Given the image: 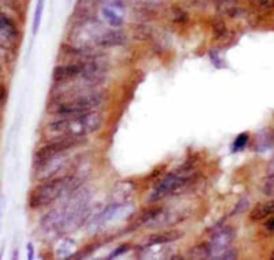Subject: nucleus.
Returning a JSON list of instances; mask_svg holds the SVG:
<instances>
[{
    "label": "nucleus",
    "instance_id": "obj_12",
    "mask_svg": "<svg viewBox=\"0 0 274 260\" xmlns=\"http://www.w3.org/2000/svg\"><path fill=\"white\" fill-rule=\"evenodd\" d=\"M248 142V134L247 133H243L240 134L239 137L235 140V151H239V149H243V148L246 147V144Z\"/></svg>",
    "mask_w": 274,
    "mask_h": 260
},
{
    "label": "nucleus",
    "instance_id": "obj_7",
    "mask_svg": "<svg viewBox=\"0 0 274 260\" xmlns=\"http://www.w3.org/2000/svg\"><path fill=\"white\" fill-rule=\"evenodd\" d=\"M271 214H274V200H270V201H266V203L256 204L254 210L251 211L250 218L252 221H260V219L269 217Z\"/></svg>",
    "mask_w": 274,
    "mask_h": 260
},
{
    "label": "nucleus",
    "instance_id": "obj_14",
    "mask_svg": "<svg viewBox=\"0 0 274 260\" xmlns=\"http://www.w3.org/2000/svg\"><path fill=\"white\" fill-rule=\"evenodd\" d=\"M28 252H29V259L32 260L34 257V249H33V244L32 242H29L28 244Z\"/></svg>",
    "mask_w": 274,
    "mask_h": 260
},
{
    "label": "nucleus",
    "instance_id": "obj_16",
    "mask_svg": "<svg viewBox=\"0 0 274 260\" xmlns=\"http://www.w3.org/2000/svg\"><path fill=\"white\" fill-rule=\"evenodd\" d=\"M252 2H254L255 5L262 6V5H265V3H266V2H267V0H252Z\"/></svg>",
    "mask_w": 274,
    "mask_h": 260
},
{
    "label": "nucleus",
    "instance_id": "obj_11",
    "mask_svg": "<svg viewBox=\"0 0 274 260\" xmlns=\"http://www.w3.org/2000/svg\"><path fill=\"white\" fill-rule=\"evenodd\" d=\"M178 237H180V234H174V236H171V234H154L147 241H148V245H155V244H165V242L174 241Z\"/></svg>",
    "mask_w": 274,
    "mask_h": 260
},
{
    "label": "nucleus",
    "instance_id": "obj_6",
    "mask_svg": "<svg viewBox=\"0 0 274 260\" xmlns=\"http://www.w3.org/2000/svg\"><path fill=\"white\" fill-rule=\"evenodd\" d=\"M232 240V234L231 232H227V230H221L219 233H217L215 236L213 237V240L211 242L208 244L207 249L208 253H225L227 251V245H229V242ZM221 255V256H222ZM219 256V257H221Z\"/></svg>",
    "mask_w": 274,
    "mask_h": 260
},
{
    "label": "nucleus",
    "instance_id": "obj_15",
    "mask_svg": "<svg viewBox=\"0 0 274 260\" xmlns=\"http://www.w3.org/2000/svg\"><path fill=\"white\" fill-rule=\"evenodd\" d=\"M266 229L270 230V232H274V218L273 219H270L269 222L266 223Z\"/></svg>",
    "mask_w": 274,
    "mask_h": 260
},
{
    "label": "nucleus",
    "instance_id": "obj_10",
    "mask_svg": "<svg viewBox=\"0 0 274 260\" xmlns=\"http://www.w3.org/2000/svg\"><path fill=\"white\" fill-rule=\"evenodd\" d=\"M0 34L9 38H13L15 36L14 25L11 24V21L2 13H0Z\"/></svg>",
    "mask_w": 274,
    "mask_h": 260
},
{
    "label": "nucleus",
    "instance_id": "obj_2",
    "mask_svg": "<svg viewBox=\"0 0 274 260\" xmlns=\"http://www.w3.org/2000/svg\"><path fill=\"white\" fill-rule=\"evenodd\" d=\"M102 101L103 96L99 92H86V90L82 92V90L71 89V92L61 93V96L52 100L48 110H51V113L54 114H63V115L89 113L98 109Z\"/></svg>",
    "mask_w": 274,
    "mask_h": 260
},
{
    "label": "nucleus",
    "instance_id": "obj_9",
    "mask_svg": "<svg viewBox=\"0 0 274 260\" xmlns=\"http://www.w3.org/2000/svg\"><path fill=\"white\" fill-rule=\"evenodd\" d=\"M44 7H45V0H37V3H36V9H34L33 24H32V33L33 34H37L38 28H40V25H41Z\"/></svg>",
    "mask_w": 274,
    "mask_h": 260
},
{
    "label": "nucleus",
    "instance_id": "obj_13",
    "mask_svg": "<svg viewBox=\"0 0 274 260\" xmlns=\"http://www.w3.org/2000/svg\"><path fill=\"white\" fill-rule=\"evenodd\" d=\"M129 249V246L128 245H122V246H119L118 249L117 251H114L111 255L109 256V259H113V257H117V256H119L122 252H126Z\"/></svg>",
    "mask_w": 274,
    "mask_h": 260
},
{
    "label": "nucleus",
    "instance_id": "obj_4",
    "mask_svg": "<svg viewBox=\"0 0 274 260\" xmlns=\"http://www.w3.org/2000/svg\"><path fill=\"white\" fill-rule=\"evenodd\" d=\"M81 138H74V137H58L55 138L52 142H48L45 147H43L41 149H38L34 155V166L40 165L43 162L51 159V158H55V156H59L62 153H65L66 151L74 148L76 145H80Z\"/></svg>",
    "mask_w": 274,
    "mask_h": 260
},
{
    "label": "nucleus",
    "instance_id": "obj_1",
    "mask_svg": "<svg viewBox=\"0 0 274 260\" xmlns=\"http://www.w3.org/2000/svg\"><path fill=\"white\" fill-rule=\"evenodd\" d=\"M102 126L100 114L89 111L82 114H71L54 121L47 126V133L51 137L82 138L95 133Z\"/></svg>",
    "mask_w": 274,
    "mask_h": 260
},
{
    "label": "nucleus",
    "instance_id": "obj_17",
    "mask_svg": "<svg viewBox=\"0 0 274 260\" xmlns=\"http://www.w3.org/2000/svg\"><path fill=\"white\" fill-rule=\"evenodd\" d=\"M0 218H2V200H0Z\"/></svg>",
    "mask_w": 274,
    "mask_h": 260
},
{
    "label": "nucleus",
    "instance_id": "obj_8",
    "mask_svg": "<svg viewBox=\"0 0 274 260\" xmlns=\"http://www.w3.org/2000/svg\"><path fill=\"white\" fill-rule=\"evenodd\" d=\"M98 43L103 47H113V45H118L123 43L122 33L119 32H106V33L100 34Z\"/></svg>",
    "mask_w": 274,
    "mask_h": 260
},
{
    "label": "nucleus",
    "instance_id": "obj_5",
    "mask_svg": "<svg viewBox=\"0 0 274 260\" xmlns=\"http://www.w3.org/2000/svg\"><path fill=\"white\" fill-rule=\"evenodd\" d=\"M187 180H188V175L182 173V171H175V173L169 174L165 180L162 181L161 184L156 186L155 190L152 192L151 201L162 200L167 194H170L171 192H174L175 189H178L180 186H182L187 182Z\"/></svg>",
    "mask_w": 274,
    "mask_h": 260
},
{
    "label": "nucleus",
    "instance_id": "obj_3",
    "mask_svg": "<svg viewBox=\"0 0 274 260\" xmlns=\"http://www.w3.org/2000/svg\"><path fill=\"white\" fill-rule=\"evenodd\" d=\"M69 184L70 182L67 178L59 177V178H54V180L38 185L37 188H34L30 193L29 205L32 208H40L54 203L69 189Z\"/></svg>",
    "mask_w": 274,
    "mask_h": 260
}]
</instances>
